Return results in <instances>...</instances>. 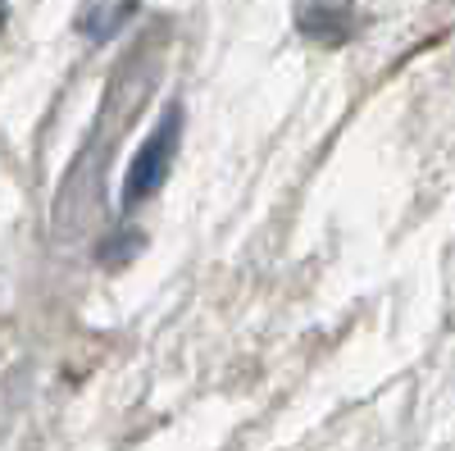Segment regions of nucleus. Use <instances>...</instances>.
Listing matches in <instances>:
<instances>
[{
  "label": "nucleus",
  "mask_w": 455,
  "mask_h": 451,
  "mask_svg": "<svg viewBox=\"0 0 455 451\" xmlns=\"http://www.w3.org/2000/svg\"><path fill=\"white\" fill-rule=\"evenodd\" d=\"M0 23H5V0H0Z\"/></svg>",
  "instance_id": "nucleus-3"
},
{
  "label": "nucleus",
  "mask_w": 455,
  "mask_h": 451,
  "mask_svg": "<svg viewBox=\"0 0 455 451\" xmlns=\"http://www.w3.org/2000/svg\"><path fill=\"white\" fill-rule=\"evenodd\" d=\"M178 137H182V109L169 105L164 109V119L146 133V141L137 146V156L124 173V210L150 201L164 187L169 169H173V150H178Z\"/></svg>",
  "instance_id": "nucleus-1"
},
{
  "label": "nucleus",
  "mask_w": 455,
  "mask_h": 451,
  "mask_svg": "<svg viewBox=\"0 0 455 451\" xmlns=\"http://www.w3.org/2000/svg\"><path fill=\"white\" fill-rule=\"evenodd\" d=\"M296 28L323 46H341L355 32V10L351 0H300L296 5Z\"/></svg>",
  "instance_id": "nucleus-2"
}]
</instances>
